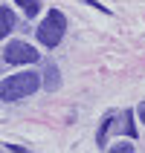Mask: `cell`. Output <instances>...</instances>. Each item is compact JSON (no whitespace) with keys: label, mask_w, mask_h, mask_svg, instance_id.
Listing matches in <instances>:
<instances>
[{"label":"cell","mask_w":145,"mask_h":153,"mask_svg":"<svg viewBox=\"0 0 145 153\" xmlns=\"http://www.w3.org/2000/svg\"><path fill=\"white\" fill-rule=\"evenodd\" d=\"M110 153H137V150H134V145H128V142H116V145L110 147Z\"/></svg>","instance_id":"cell-8"},{"label":"cell","mask_w":145,"mask_h":153,"mask_svg":"<svg viewBox=\"0 0 145 153\" xmlns=\"http://www.w3.org/2000/svg\"><path fill=\"white\" fill-rule=\"evenodd\" d=\"M131 119H134V116H131V113H125V133H128V136H137V127L131 124Z\"/></svg>","instance_id":"cell-9"},{"label":"cell","mask_w":145,"mask_h":153,"mask_svg":"<svg viewBox=\"0 0 145 153\" xmlns=\"http://www.w3.org/2000/svg\"><path fill=\"white\" fill-rule=\"evenodd\" d=\"M41 87V78L35 72H17V75H9L0 81V101H20L26 95L38 93Z\"/></svg>","instance_id":"cell-1"},{"label":"cell","mask_w":145,"mask_h":153,"mask_svg":"<svg viewBox=\"0 0 145 153\" xmlns=\"http://www.w3.org/2000/svg\"><path fill=\"white\" fill-rule=\"evenodd\" d=\"M12 26H15V15H12V9L0 6V38H6L12 32Z\"/></svg>","instance_id":"cell-4"},{"label":"cell","mask_w":145,"mask_h":153,"mask_svg":"<svg viewBox=\"0 0 145 153\" xmlns=\"http://www.w3.org/2000/svg\"><path fill=\"white\" fill-rule=\"evenodd\" d=\"M113 124V113H107L104 116V121H102V130H99V145H104L107 142V127Z\"/></svg>","instance_id":"cell-6"},{"label":"cell","mask_w":145,"mask_h":153,"mask_svg":"<svg viewBox=\"0 0 145 153\" xmlns=\"http://www.w3.org/2000/svg\"><path fill=\"white\" fill-rule=\"evenodd\" d=\"M64 32H67V17L61 15L58 9H50V12H47V20L38 26V41L52 49V46H58V43H61Z\"/></svg>","instance_id":"cell-2"},{"label":"cell","mask_w":145,"mask_h":153,"mask_svg":"<svg viewBox=\"0 0 145 153\" xmlns=\"http://www.w3.org/2000/svg\"><path fill=\"white\" fill-rule=\"evenodd\" d=\"M139 119H142V124H145V101L139 104Z\"/></svg>","instance_id":"cell-10"},{"label":"cell","mask_w":145,"mask_h":153,"mask_svg":"<svg viewBox=\"0 0 145 153\" xmlns=\"http://www.w3.org/2000/svg\"><path fill=\"white\" fill-rule=\"evenodd\" d=\"M3 58L9 64H35L38 61V49L29 46V43H23V41H12V43H6Z\"/></svg>","instance_id":"cell-3"},{"label":"cell","mask_w":145,"mask_h":153,"mask_svg":"<svg viewBox=\"0 0 145 153\" xmlns=\"http://www.w3.org/2000/svg\"><path fill=\"white\" fill-rule=\"evenodd\" d=\"M47 78H50V81H44V84H47V90H55V87H58V69L52 67V64H50V72H47Z\"/></svg>","instance_id":"cell-7"},{"label":"cell","mask_w":145,"mask_h":153,"mask_svg":"<svg viewBox=\"0 0 145 153\" xmlns=\"http://www.w3.org/2000/svg\"><path fill=\"white\" fill-rule=\"evenodd\" d=\"M15 3L23 9L26 17H35V15H38V9H41V3H38V0H15Z\"/></svg>","instance_id":"cell-5"}]
</instances>
